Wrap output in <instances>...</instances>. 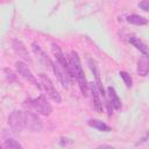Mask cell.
Returning <instances> with one entry per match:
<instances>
[{
	"label": "cell",
	"instance_id": "cell-4",
	"mask_svg": "<svg viewBox=\"0 0 149 149\" xmlns=\"http://www.w3.org/2000/svg\"><path fill=\"white\" fill-rule=\"evenodd\" d=\"M24 114V125L26 128H28L30 132H41L43 128V123L41 121V119L37 116V114H35L31 111H26L23 112Z\"/></svg>",
	"mask_w": 149,
	"mask_h": 149
},
{
	"label": "cell",
	"instance_id": "cell-10",
	"mask_svg": "<svg viewBox=\"0 0 149 149\" xmlns=\"http://www.w3.org/2000/svg\"><path fill=\"white\" fill-rule=\"evenodd\" d=\"M137 74L141 77H146L149 73V54H143L137 62Z\"/></svg>",
	"mask_w": 149,
	"mask_h": 149
},
{
	"label": "cell",
	"instance_id": "cell-13",
	"mask_svg": "<svg viewBox=\"0 0 149 149\" xmlns=\"http://www.w3.org/2000/svg\"><path fill=\"white\" fill-rule=\"evenodd\" d=\"M107 94H108V101L111 102L113 108L114 109H120L121 108V100H120L118 93L115 92L114 87H112V86L107 87Z\"/></svg>",
	"mask_w": 149,
	"mask_h": 149
},
{
	"label": "cell",
	"instance_id": "cell-16",
	"mask_svg": "<svg viewBox=\"0 0 149 149\" xmlns=\"http://www.w3.org/2000/svg\"><path fill=\"white\" fill-rule=\"evenodd\" d=\"M128 41H129V43H130L133 47H135L140 52H142V54H148L147 45H146L140 38H137V37H130Z\"/></svg>",
	"mask_w": 149,
	"mask_h": 149
},
{
	"label": "cell",
	"instance_id": "cell-1",
	"mask_svg": "<svg viewBox=\"0 0 149 149\" xmlns=\"http://www.w3.org/2000/svg\"><path fill=\"white\" fill-rule=\"evenodd\" d=\"M69 62H70L73 76H74V78L77 80V84H78V86L80 88V92H81V94L84 97H86L88 94V83L86 81V77H85V73H84L79 56H78V54L76 51L71 52V57H70Z\"/></svg>",
	"mask_w": 149,
	"mask_h": 149
},
{
	"label": "cell",
	"instance_id": "cell-6",
	"mask_svg": "<svg viewBox=\"0 0 149 149\" xmlns=\"http://www.w3.org/2000/svg\"><path fill=\"white\" fill-rule=\"evenodd\" d=\"M8 125L14 132H21L26 128L24 125V114L21 111H13L8 116Z\"/></svg>",
	"mask_w": 149,
	"mask_h": 149
},
{
	"label": "cell",
	"instance_id": "cell-12",
	"mask_svg": "<svg viewBox=\"0 0 149 149\" xmlns=\"http://www.w3.org/2000/svg\"><path fill=\"white\" fill-rule=\"evenodd\" d=\"M13 49H14V51H15L22 59L30 62V57H29V55H28L27 48L24 47V44H23L21 41L14 40V41H13Z\"/></svg>",
	"mask_w": 149,
	"mask_h": 149
},
{
	"label": "cell",
	"instance_id": "cell-9",
	"mask_svg": "<svg viewBox=\"0 0 149 149\" xmlns=\"http://www.w3.org/2000/svg\"><path fill=\"white\" fill-rule=\"evenodd\" d=\"M31 47H33V51H34V54L36 55V57H37V59L44 65V66H51L52 65V62L50 61V58L48 57V55L43 51V49L41 48V45L38 44V43H36V42H34L33 44H31Z\"/></svg>",
	"mask_w": 149,
	"mask_h": 149
},
{
	"label": "cell",
	"instance_id": "cell-15",
	"mask_svg": "<svg viewBox=\"0 0 149 149\" xmlns=\"http://www.w3.org/2000/svg\"><path fill=\"white\" fill-rule=\"evenodd\" d=\"M127 22L128 23H132V24H135V26H143V24H147L148 23V20L141 15H137V14H132V15H128L127 16Z\"/></svg>",
	"mask_w": 149,
	"mask_h": 149
},
{
	"label": "cell",
	"instance_id": "cell-18",
	"mask_svg": "<svg viewBox=\"0 0 149 149\" xmlns=\"http://www.w3.org/2000/svg\"><path fill=\"white\" fill-rule=\"evenodd\" d=\"M119 74H120V77L122 78V80H123V83L126 84V86H127L128 88L132 87V85H133V80H132L130 74H128L126 71H120Z\"/></svg>",
	"mask_w": 149,
	"mask_h": 149
},
{
	"label": "cell",
	"instance_id": "cell-2",
	"mask_svg": "<svg viewBox=\"0 0 149 149\" xmlns=\"http://www.w3.org/2000/svg\"><path fill=\"white\" fill-rule=\"evenodd\" d=\"M40 80H41L42 87L44 88V91H45L47 95H48L51 100H54L55 102L59 104V102L62 101V98H61V95H59L58 91L56 90L55 85L52 84L51 79H50L45 73H40Z\"/></svg>",
	"mask_w": 149,
	"mask_h": 149
},
{
	"label": "cell",
	"instance_id": "cell-19",
	"mask_svg": "<svg viewBox=\"0 0 149 149\" xmlns=\"http://www.w3.org/2000/svg\"><path fill=\"white\" fill-rule=\"evenodd\" d=\"M137 6H139L142 10H144V12H149V0H142V1L139 2Z\"/></svg>",
	"mask_w": 149,
	"mask_h": 149
},
{
	"label": "cell",
	"instance_id": "cell-5",
	"mask_svg": "<svg viewBox=\"0 0 149 149\" xmlns=\"http://www.w3.org/2000/svg\"><path fill=\"white\" fill-rule=\"evenodd\" d=\"M52 70H54L55 76L57 77V79L62 84V86L68 88L70 86V83H71V79H72V77L69 73V71L65 68H63L57 61L55 63H52Z\"/></svg>",
	"mask_w": 149,
	"mask_h": 149
},
{
	"label": "cell",
	"instance_id": "cell-17",
	"mask_svg": "<svg viewBox=\"0 0 149 149\" xmlns=\"http://www.w3.org/2000/svg\"><path fill=\"white\" fill-rule=\"evenodd\" d=\"M3 148H5V149H21L22 146H21L16 140H14V139H12V137H8V139H6L5 142H3Z\"/></svg>",
	"mask_w": 149,
	"mask_h": 149
},
{
	"label": "cell",
	"instance_id": "cell-14",
	"mask_svg": "<svg viewBox=\"0 0 149 149\" xmlns=\"http://www.w3.org/2000/svg\"><path fill=\"white\" fill-rule=\"evenodd\" d=\"M88 126L90 127H92V128H95L97 130H99V132H105V133H108V132H111L112 130V128L108 126V125H106L105 122H102V121H100V120H97V119H91V120H88Z\"/></svg>",
	"mask_w": 149,
	"mask_h": 149
},
{
	"label": "cell",
	"instance_id": "cell-8",
	"mask_svg": "<svg viewBox=\"0 0 149 149\" xmlns=\"http://www.w3.org/2000/svg\"><path fill=\"white\" fill-rule=\"evenodd\" d=\"M88 90L91 93V98H92V104H93V108L98 112L101 113L102 112V102L100 99V91L97 86L95 83H88Z\"/></svg>",
	"mask_w": 149,
	"mask_h": 149
},
{
	"label": "cell",
	"instance_id": "cell-11",
	"mask_svg": "<svg viewBox=\"0 0 149 149\" xmlns=\"http://www.w3.org/2000/svg\"><path fill=\"white\" fill-rule=\"evenodd\" d=\"M88 66L91 69V71L93 72L94 74V78H95V84L100 91V94H102V97H105V90L102 87V84H101V80H100V73H99V69H98V65H97V62L92 58H88Z\"/></svg>",
	"mask_w": 149,
	"mask_h": 149
},
{
	"label": "cell",
	"instance_id": "cell-7",
	"mask_svg": "<svg viewBox=\"0 0 149 149\" xmlns=\"http://www.w3.org/2000/svg\"><path fill=\"white\" fill-rule=\"evenodd\" d=\"M15 66H16L17 73H19L21 77H23L24 79H27L28 81H30L34 86H36L37 88H40V84L37 83V79L35 78V76L33 74V72L30 71V69L27 66V64H26L24 62L17 61V62L15 63Z\"/></svg>",
	"mask_w": 149,
	"mask_h": 149
},
{
	"label": "cell",
	"instance_id": "cell-3",
	"mask_svg": "<svg viewBox=\"0 0 149 149\" xmlns=\"http://www.w3.org/2000/svg\"><path fill=\"white\" fill-rule=\"evenodd\" d=\"M29 106L35 112H37L42 115H45V116L50 115V113L52 112V107H51L50 102L43 95H40V97H37L33 100H29Z\"/></svg>",
	"mask_w": 149,
	"mask_h": 149
},
{
	"label": "cell",
	"instance_id": "cell-20",
	"mask_svg": "<svg viewBox=\"0 0 149 149\" xmlns=\"http://www.w3.org/2000/svg\"><path fill=\"white\" fill-rule=\"evenodd\" d=\"M3 71L7 73L6 76H7V78H8L9 80H15V74H14V72H13L12 70H9V69H5Z\"/></svg>",
	"mask_w": 149,
	"mask_h": 149
}]
</instances>
